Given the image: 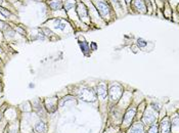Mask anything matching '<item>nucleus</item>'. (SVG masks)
<instances>
[{
    "mask_svg": "<svg viewBox=\"0 0 179 133\" xmlns=\"http://www.w3.org/2000/svg\"><path fill=\"white\" fill-rule=\"evenodd\" d=\"M135 112H136L135 108H130V110H128V112L126 113V115L124 117V124L125 125H129L132 122L134 116H135Z\"/></svg>",
    "mask_w": 179,
    "mask_h": 133,
    "instance_id": "obj_6",
    "label": "nucleus"
},
{
    "mask_svg": "<svg viewBox=\"0 0 179 133\" xmlns=\"http://www.w3.org/2000/svg\"><path fill=\"white\" fill-rule=\"evenodd\" d=\"M148 133H158V127H157V125H153V126L149 128Z\"/></svg>",
    "mask_w": 179,
    "mask_h": 133,
    "instance_id": "obj_16",
    "label": "nucleus"
},
{
    "mask_svg": "<svg viewBox=\"0 0 179 133\" xmlns=\"http://www.w3.org/2000/svg\"><path fill=\"white\" fill-rule=\"evenodd\" d=\"M152 107H153V110H156L157 112H160V111H161V108H160V106H159L158 103H154V102H153V103H152Z\"/></svg>",
    "mask_w": 179,
    "mask_h": 133,
    "instance_id": "obj_18",
    "label": "nucleus"
},
{
    "mask_svg": "<svg viewBox=\"0 0 179 133\" xmlns=\"http://www.w3.org/2000/svg\"><path fill=\"white\" fill-rule=\"evenodd\" d=\"M54 24H55L54 27L58 28V29H60V30H64V27H66V25H64V24H62V21H60L59 19H55V21H54Z\"/></svg>",
    "mask_w": 179,
    "mask_h": 133,
    "instance_id": "obj_14",
    "label": "nucleus"
},
{
    "mask_svg": "<svg viewBox=\"0 0 179 133\" xmlns=\"http://www.w3.org/2000/svg\"><path fill=\"white\" fill-rule=\"evenodd\" d=\"M80 47H81V49H82V51L84 52L85 54L88 53L89 46H88V44H87L86 42H80Z\"/></svg>",
    "mask_w": 179,
    "mask_h": 133,
    "instance_id": "obj_13",
    "label": "nucleus"
},
{
    "mask_svg": "<svg viewBox=\"0 0 179 133\" xmlns=\"http://www.w3.org/2000/svg\"><path fill=\"white\" fill-rule=\"evenodd\" d=\"M134 4H135L136 8H138V10H141L142 13H145V5L143 3V0H135L134 1Z\"/></svg>",
    "mask_w": 179,
    "mask_h": 133,
    "instance_id": "obj_11",
    "label": "nucleus"
},
{
    "mask_svg": "<svg viewBox=\"0 0 179 133\" xmlns=\"http://www.w3.org/2000/svg\"><path fill=\"white\" fill-rule=\"evenodd\" d=\"M73 99V97H72V96H67V97H64V99H63V101L62 102H60V106H64V103H66L67 101H68V100H72Z\"/></svg>",
    "mask_w": 179,
    "mask_h": 133,
    "instance_id": "obj_17",
    "label": "nucleus"
},
{
    "mask_svg": "<svg viewBox=\"0 0 179 133\" xmlns=\"http://www.w3.org/2000/svg\"><path fill=\"white\" fill-rule=\"evenodd\" d=\"M29 87H30V88H32V87H34V84H30V85H29Z\"/></svg>",
    "mask_w": 179,
    "mask_h": 133,
    "instance_id": "obj_22",
    "label": "nucleus"
},
{
    "mask_svg": "<svg viewBox=\"0 0 179 133\" xmlns=\"http://www.w3.org/2000/svg\"><path fill=\"white\" fill-rule=\"evenodd\" d=\"M126 1H127V2H129V0H126Z\"/></svg>",
    "mask_w": 179,
    "mask_h": 133,
    "instance_id": "obj_24",
    "label": "nucleus"
},
{
    "mask_svg": "<svg viewBox=\"0 0 179 133\" xmlns=\"http://www.w3.org/2000/svg\"><path fill=\"white\" fill-rule=\"evenodd\" d=\"M50 7L52 9H60L62 8V6H63V4H62V1L60 0H54V1H52V2H50Z\"/></svg>",
    "mask_w": 179,
    "mask_h": 133,
    "instance_id": "obj_12",
    "label": "nucleus"
},
{
    "mask_svg": "<svg viewBox=\"0 0 179 133\" xmlns=\"http://www.w3.org/2000/svg\"><path fill=\"white\" fill-rule=\"evenodd\" d=\"M78 14L80 18H87V9L83 3H80L78 5Z\"/></svg>",
    "mask_w": 179,
    "mask_h": 133,
    "instance_id": "obj_8",
    "label": "nucleus"
},
{
    "mask_svg": "<svg viewBox=\"0 0 179 133\" xmlns=\"http://www.w3.org/2000/svg\"><path fill=\"white\" fill-rule=\"evenodd\" d=\"M123 95V90L119 85H113L109 89V98L113 101H118Z\"/></svg>",
    "mask_w": 179,
    "mask_h": 133,
    "instance_id": "obj_2",
    "label": "nucleus"
},
{
    "mask_svg": "<svg viewBox=\"0 0 179 133\" xmlns=\"http://www.w3.org/2000/svg\"><path fill=\"white\" fill-rule=\"evenodd\" d=\"M97 7H98V10H99V13L102 17H107V15L109 13V5L104 1H102V0H98V1H97Z\"/></svg>",
    "mask_w": 179,
    "mask_h": 133,
    "instance_id": "obj_4",
    "label": "nucleus"
},
{
    "mask_svg": "<svg viewBox=\"0 0 179 133\" xmlns=\"http://www.w3.org/2000/svg\"><path fill=\"white\" fill-rule=\"evenodd\" d=\"M173 122H174V126H177L178 125V116H175Z\"/></svg>",
    "mask_w": 179,
    "mask_h": 133,
    "instance_id": "obj_19",
    "label": "nucleus"
},
{
    "mask_svg": "<svg viewBox=\"0 0 179 133\" xmlns=\"http://www.w3.org/2000/svg\"><path fill=\"white\" fill-rule=\"evenodd\" d=\"M96 90H97V94H98V96H101V97H103V98L107 96V88H105L104 84H100V85H98L96 88Z\"/></svg>",
    "mask_w": 179,
    "mask_h": 133,
    "instance_id": "obj_9",
    "label": "nucleus"
},
{
    "mask_svg": "<svg viewBox=\"0 0 179 133\" xmlns=\"http://www.w3.org/2000/svg\"><path fill=\"white\" fill-rule=\"evenodd\" d=\"M72 7H74V4H67V5H66V9L68 10V9L72 8Z\"/></svg>",
    "mask_w": 179,
    "mask_h": 133,
    "instance_id": "obj_20",
    "label": "nucleus"
},
{
    "mask_svg": "<svg viewBox=\"0 0 179 133\" xmlns=\"http://www.w3.org/2000/svg\"><path fill=\"white\" fill-rule=\"evenodd\" d=\"M157 120V117L154 116V114L153 112L150 111H146L145 114L143 116V118H142V121H143V123L146 124V125H152L156 122Z\"/></svg>",
    "mask_w": 179,
    "mask_h": 133,
    "instance_id": "obj_3",
    "label": "nucleus"
},
{
    "mask_svg": "<svg viewBox=\"0 0 179 133\" xmlns=\"http://www.w3.org/2000/svg\"><path fill=\"white\" fill-rule=\"evenodd\" d=\"M79 96L82 100L87 101V102H90V101L93 102V101H95V99H96L95 93L91 89H89V88H83V89L80 91Z\"/></svg>",
    "mask_w": 179,
    "mask_h": 133,
    "instance_id": "obj_1",
    "label": "nucleus"
},
{
    "mask_svg": "<svg viewBox=\"0 0 179 133\" xmlns=\"http://www.w3.org/2000/svg\"><path fill=\"white\" fill-rule=\"evenodd\" d=\"M0 9H1V11H2V13H4L5 15H7V17H8V15H9V13H7V11H5V10H3L2 8H0Z\"/></svg>",
    "mask_w": 179,
    "mask_h": 133,
    "instance_id": "obj_21",
    "label": "nucleus"
},
{
    "mask_svg": "<svg viewBox=\"0 0 179 133\" xmlns=\"http://www.w3.org/2000/svg\"><path fill=\"white\" fill-rule=\"evenodd\" d=\"M137 44H138V46H139V47H145V46H146V44H147V43H146L143 39L139 38V39L137 40Z\"/></svg>",
    "mask_w": 179,
    "mask_h": 133,
    "instance_id": "obj_15",
    "label": "nucleus"
},
{
    "mask_svg": "<svg viewBox=\"0 0 179 133\" xmlns=\"http://www.w3.org/2000/svg\"><path fill=\"white\" fill-rule=\"evenodd\" d=\"M34 130L36 133H45L47 130V127H46V124L42 122V121H39V122L36 123L35 127H34Z\"/></svg>",
    "mask_w": 179,
    "mask_h": 133,
    "instance_id": "obj_7",
    "label": "nucleus"
},
{
    "mask_svg": "<svg viewBox=\"0 0 179 133\" xmlns=\"http://www.w3.org/2000/svg\"><path fill=\"white\" fill-rule=\"evenodd\" d=\"M2 26H3V24H2V23H0V27H2Z\"/></svg>",
    "mask_w": 179,
    "mask_h": 133,
    "instance_id": "obj_23",
    "label": "nucleus"
},
{
    "mask_svg": "<svg viewBox=\"0 0 179 133\" xmlns=\"http://www.w3.org/2000/svg\"><path fill=\"white\" fill-rule=\"evenodd\" d=\"M129 133H144V132H143V129H142V126H140L139 124H136L131 127Z\"/></svg>",
    "mask_w": 179,
    "mask_h": 133,
    "instance_id": "obj_10",
    "label": "nucleus"
},
{
    "mask_svg": "<svg viewBox=\"0 0 179 133\" xmlns=\"http://www.w3.org/2000/svg\"><path fill=\"white\" fill-rule=\"evenodd\" d=\"M170 129H171V124L169 122V118L166 117L161 122V133H170Z\"/></svg>",
    "mask_w": 179,
    "mask_h": 133,
    "instance_id": "obj_5",
    "label": "nucleus"
}]
</instances>
